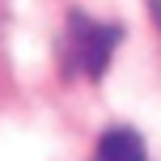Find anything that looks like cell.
<instances>
[{"label": "cell", "mask_w": 161, "mask_h": 161, "mask_svg": "<svg viewBox=\"0 0 161 161\" xmlns=\"http://www.w3.org/2000/svg\"><path fill=\"white\" fill-rule=\"evenodd\" d=\"M89 161H148V157H144V140L131 127H110L97 136Z\"/></svg>", "instance_id": "2"}, {"label": "cell", "mask_w": 161, "mask_h": 161, "mask_svg": "<svg viewBox=\"0 0 161 161\" xmlns=\"http://www.w3.org/2000/svg\"><path fill=\"white\" fill-rule=\"evenodd\" d=\"M123 42V25L114 21H93L89 13L72 8L64 21V38H59V64L68 76H89L97 80L106 72V64L114 59Z\"/></svg>", "instance_id": "1"}, {"label": "cell", "mask_w": 161, "mask_h": 161, "mask_svg": "<svg viewBox=\"0 0 161 161\" xmlns=\"http://www.w3.org/2000/svg\"><path fill=\"white\" fill-rule=\"evenodd\" d=\"M148 13H153V21H157V30H161V0H148Z\"/></svg>", "instance_id": "3"}]
</instances>
